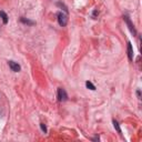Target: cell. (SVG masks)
<instances>
[{"label":"cell","instance_id":"cell-1","mask_svg":"<svg viewBox=\"0 0 142 142\" xmlns=\"http://www.w3.org/2000/svg\"><path fill=\"white\" fill-rule=\"evenodd\" d=\"M58 22H59V25L61 26V27L67 26V23H68V17H67V14H65V13H62V12H59L58 13Z\"/></svg>","mask_w":142,"mask_h":142},{"label":"cell","instance_id":"cell-2","mask_svg":"<svg viewBox=\"0 0 142 142\" xmlns=\"http://www.w3.org/2000/svg\"><path fill=\"white\" fill-rule=\"evenodd\" d=\"M58 99H59V101H66L68 99L67 92H66L65 89H62V88L58 89Z\"/></svg>","mask_w":142,"mask_h":142},{"label":"cell","instance_id":"cell-3","mask_svg":"<svg viewBox=\"0 0 142 142\" xmlns=\"http://www.w3.org/2000/svg\"><path fill=\"white\" fill-rule=\"evenodd\" d=\"M124 18V21L127 22V25H128V27H129V29H130V31L132 32V34H133L134 36L137 35V31H135V29H134V27H133V25H132V22L131 21H130V19H129V17L128 16H124L123 17Z\"/></svg>","mask_w":142,"mask_h":142},{"label":"cell","instance_id":"cell-4","mask_svg":"<svg viewBox=\"0 0 142 142\" xmlns=\"http://www.w3.org/2000/svg\"><path fill=\"white\" fill-rule=\"evenodd\" d=\"M8 63H9V67H10V69H11L12 71H14V72H19V71H20L21 68H20V66L18 65L17 62H14V61H9Z\"/></svg>","mask_w":142,"mask_h":142},{"label":"cell","instance_id":"cell-5","mask_svg":"<svg viewBox=\"0 0 142 142\" xmlns=\"http://www.w3.org/2000/svg\"><path fill=\"white\" fill-rule=\"evenodd\" d=\"M128 56H129V60L130 61H132V59H133V49H132V44L128 43Z\"/></svg>","mask_w":142,"mask_h":142},{"label":"cell","instance_id":"cell-6","mask_svg":"<svg viewBox=\"0 0 142 142\" xmlns=\"http://www.w3.org/2000/svg\"><path fill=\"white\" fill-rule=\"evenodd\" d=\"M0 17L2 18V21H4L5 25H7V23H8V16H7V13H6L5 11H0Z\"/></svg>","mask_w":142,"mask_h":142},{"label":"cell","instance_id":"cell-7","mask_svg":"<svg viewBox=\"0 0 142 142\" xmlns=\"http://www.w3.org/2000/svg\"><path fill=\"white\" fill-rule=\"evenodd\" d=\"M86 87L88 89H90V90H96V87L93 86V84L90 82V81H87V82H86Z\"/></svg>","mask_w":142,"mask_h":142},{"label":"cell","instance_id":"cell-8","mask_svg":"<svg viewBox=\"0 0 142 142\" xmlns=\"http://www.w3.org/2000/svg\"><path fill=\"white\" fill-rule=\"evenodd\" d=\"M113 125H114V129L117 130L119 133H121V129H120V125H119V123H118L116 120H113Z\"/></svg>","mask_w":142,"mask_h":142},{"label":"cell","instance_id":"cell-9","mask_svg":"<svg viewBox=\"0 0 142 142\" xmlns=\"http://www.w3.org/2000/svg\"><path fill=\"white\" fill-rule=\"evenodd\" d=\"M21 21H22L23 23H28V25H34V22L32 21H29V20H26L25 18H21Z\"/></svg>","mask_w":142,"mask_h":142},{"label":"cell","instance_id":"cell-10","mask_svg":"<svg viewBox=\"0 0 142 142\" xmlns=\"http://www.w3.org/2000/svg\"><path fill=\"white\" fill-rule=\"evenodd\" d=\"M40 128H41L42 131H43L44 133H46V132H47V128H46V125H44L43 123H41V124H40Z\"/></svg>","mask_w":142,"mask_h":142}]
</instances>
